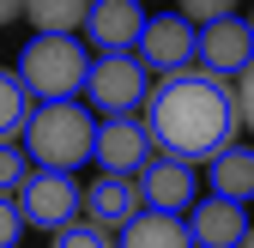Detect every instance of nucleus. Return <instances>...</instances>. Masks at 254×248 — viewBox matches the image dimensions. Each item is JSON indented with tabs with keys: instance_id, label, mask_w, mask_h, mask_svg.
Returning <instances> with one entry per match:
<instances>
[{
	"instance_id": "20",
	"label": "nucleus",
	"mask_w": 254,
	"mask_h": 248,
	"mask_svg": "<svg viewBox=\"0 0 254 248\" xmlns=\"http://www.w3.org/2000/svg\"><path fill=\"white\" fill-rule=\"evenodd\" d=\"M236 103H242V127L254 133V67H248V73L236 79Z\"/></svg>"
},
{
	"instance_id": "3",
	"label": "nucleus",
	"mask_w": 254,
	"mask_h": 248,
	"mask_svg": "<svg viewBox=\"0 0 254 248\" xmlns=\"http://www.w3.org/2000/svg\"><path fill=\"white\" fill-rule=\"evenodd\" d=\"M12 73L24 79V91L37 103H79L91 79V55L79 37H30Z\"/></svg>"
},
{
	"instance_id": "23",
	"label": "nucleus",
	"mask_w": 254,
	"mask_h": 248,
	"mask_svg": "<svg viewBox=\"0 0 254 248\" xmlns=\"http://www.w3.org/2000/svg\"><path fill=\"white\" fill-rule=\"evenodd\" d=\"M248 24H254V18H248Z\"/></svg>"
},
{
	"instance_id": "6",
	"label": "nucleus",
	"mask_w": 254,
	"mask_h": 248,
	"mask_svg": "<svg viewBox=\"0 0 254 248\" xmlns=\"http://www.w3.org/2000/svg\"><path fill=\"white\" fill-rule=\"evenodd\" d=\"M139 61H145V73H164V79L200 67V24H188L182 12H157L139 37Z\"/></svg>"
},
{
	"instance_id": "21",
	"label": "nucleus",
	"mask_w": 254,
	"mask_h": 248,
	"mask_svg": "<svg viewBox=\"0 0 254 248\" xmlns=\"http://www.w3.org/2000/svg\"><path fill=\"white\" fill-rule=\"evenodd\" d=\"M18 12H24V6H18V0H0V30H6V24H12Z\"/></svg>"
},
{
	"instance_id": "14",
	"label": "nucleus",
	"mask_w": 254,
	"mask_h": 248,
	"mask_svg": "<svg viewBox=\"0 0 254 248\" xmlns=\"http://www.w3.org/2000/svg\"><path fill=\"white\" fill-rule=\"evenodd\" d=\"M121 248H194V236H188V218L139 212V218L121 230Z\"/></svg>"
},
{
	"instance_id": "9",
	"label": "nucleus",
	"mask_w": 254,
	"mask_h": 248,
	"mask_svg": "<svg viewBox=\"0 0 254 248\" xmlns=\"http://www.w3.org/2000/svg\"><path fill=\"white\" fill-rule=\"evenodd\" d=\"M151 158H157V145H151V133H145L139 115L97 121V151H91V164H97L103 176H139Z\"/></svg>"
},
{
	"instance_id": "5",
	"label": "nucleus",
	"mask_w": 254,
	"mask_h": 248,
	"mask_svg": "<svg viewBox=\"0 0 254 248\" xmlns=\"http://www.w3.org/2000/svg\"><path fill=\"white\" fill-rule=\"evenodd\" d=\"M18 212H24V224L30 230H49L61 236L67 224H79V212H85V188L73 176H55V170H37L18 188Z\"/></svg>"
},
{
	"instance_id": "4",
	"label": "nucleus",
	"mask_w": 254,
	"mask_h": 248,
	"mask_svg": "<svg viewBox=\"0 0 254 248\" xmlns=\"http://www.w3.org/2000/svg\"><path fill=\"white\" fill-rule=\"evenodd\" d=\"M85 103L103 109V121H127L133 109L151 103V73L139 55H97L85 79Z\"/></svg>"
},
{
	"instance_id": "17",
	"label": "nucleus",
	"mask_w": 254,
	"mask_h": 248,
	"mask_svg": "<svg viewBox=\"0 0 254 248\" xmlns=\"http://www.w3.org/2000/svg\"><path fill=\"white\" fill-rule=\"evenodd\" d=\"M55 248H121V242H115V230H103V224L79 218V224H67V230L55 236Z\"/></svg>"
},
{
	"instance_id": "22",
	"label": "nucleus",
	"mask_w": 254,
	"mask_h": 248,
	"mask_svg": "<svg viewBox=\"0 0 254 248\" xmlns=\"http://www.w3.org/2000/svg\"><path fill=\"white\" fill-rule=\"evenodd\" d=\"M242 248H254V230H248V242H242Z\"/></svg>"
},
{
	"instance_id": "19",
	"label": "nucleus",
	"mask_w": 254,
	"mask_h": 248,
	"mask_svg": "<svg viewBox=\"0 0 254 248\" xmlns=\"http://www.w3.org/2000/svg\"><path fill=\"white\" fill-rule=\"evenodd\" d=\"M18 236H24V212L12 194H0V248H18Z\"/></svg>"
},
{
	"instance_id": "16",
	"label": "nucleus",
	"mask_w": 254,
	"mask_h": 248,
	"mask_svg": "<svg viewBox=\"0 0 254 248\" xmlns=\"http://www.w3.org/2000/svg\"><path fill=\"white\" fill-rule=\"evenodd\" d=\"M85 0H30L24 18L37 24V37H73V30H85Z\"/></svg>"
},
{
	"instance_id": "15",
	"label": "nucleus",
	"mask_w": 254,
	"mask_h": 248,
	"mask_svg": "<svg viewBox=\"0 0 254 248\" xmlns=\"http://www.w3.org/2000/svg\"><path fill=\"white\" fill-rule=\"evenodd\" d=\"M30 115H37V97L24 91V79L12 67H0V145H18V133L30 127Z\"/></svg>"
},
{
	"instance_id": "13",
	"label": "nucleus",
	"mask_w": 254,
	"mask_h": 248,
	"mask_svg": "<svg viewBox=\"0 0 254 248\" xmlns=\"http://www.w3.org/2000/svg\"><path fill=\"white\" fill-rule=\"evenodd\" d=\"M206 176H212V194H218V200H236V206L254 200V151H248V145H230L224 158H212Z\"/></svg>"
},
{
	"instance_id": "18",
	"label": "nucleus",
	"mask_w": 254,
	"mask_h": 248,
	"mask_svg": "<svg viewBox=\"0 0 254 248\" xmlns=\"http://www.w3.org/2000/svg\"><path fill=\"white\" fill-rule=\"evenodd\" d=\"M30 176H37L30 170V151L24 145H0V194H18Z\"/></svg>"
},
{
	"instance_id": "7",
	"label": "nucleus",
	"mask_w": 254,
	"mask_h": 248,
	"mask_svg": "<svg viewBox=\"0 0 254 248\" xmlns=\"http://www.w3.org/2000/svg\"><path fill=\"white\" fill-rule=\"evenodd\" d=\"M151 12L139 0H91L85 12V37L97 55H139V37H145Z\"/></svg>"
},
{
	"instance_id": "10",
	"label": "nucleus",
	"mask_w": 254,
	"mask_h": 248,
	"mask_svg": "<svg viewBox=\"0 0 254 248\" xmlns=\"http://www.w3.org/2000/svg\"><path fill=\"white\" fill-rule=\"evenodd\" d=\"M254 67V24L248 18H218V24H206L200 30V73H212V79H242Z\"/></svg>"
},
{
	"instance_id": "2",
	"label": "nucleus",
	"mask_w": 254,
	"mask_h": 248,
	"mask_svg": "<svg viewBox=\"0 0 254 248\" xmlns=\"http://www.w3.org/2000/svg\"><path fill=\"white\" fill-rule=\"evenodd\" d=\"M24 151L37 170L79 176V164H91V151H97V115L85 103H37L24 127Z\"/></svg>"
},
{
	"instance_id": "11",
	"label": "nucleus",
	"mask_w": 254,
	"mask_h": 248,
	"mask_svg": "<svg viewBox=\"0 0 254 248\" xmlns=\"http://www.w3.org/2000/svg\"><path fill=\"white\" fill-rule=\"evenodd\" d=\"M248 206H236V200H218V194H206L194 212H188V236H194V248H242L248 242Z\"/></svg>"
},
{
	"instance_id": "1",
	"label": "nucleus",
	"mask_w": 254,
	"mask_h": 248,
	"mask_svg": "<svg viewBox=\"0 0 254 248\" xmlns=\"http://www.w3.org/2000/svg\"><path fill=\"white\" fill-rule=\"evenodd\" d=\"M145 133L157 145V158H176V164H212L224 158L242 133V103L230 79H212L200 67H188L176 79H157L151 85V103H145Z\"/></svg>"
},
{
	"instance_id": "8",
	"label": "nucleus",
	"mask_w": 254,
	"mask_h": 248,
	"mask_svg": "<svg viewBox=\"0 0 254 248\" xmlns=\"http://www.w3.org/2000/svg\"><path fill=\"white\" fill-rule=\"evenodd\" d=\"M133 182H139V200H145V212L182 218V212H194V206H200V176H194V164L151 158V164H145Z\"/></svg>"
},
{
	"instance_id": "12",
	"label": "nucleus",
	"mask_w": 254,
	"mask_h": 248,
	"mask_svg": "<svg viewBox=\"0 0 254 248\" xmlns=\"http://www.w3.org/2000/svg\"><path fill=\"white\" fill-rule=\"evenodd\" d=\"M139 212H145V200H139V182L133 176H97L85 188V218L103 224V230H127Z\"/></svg>"
}]
</instances>
